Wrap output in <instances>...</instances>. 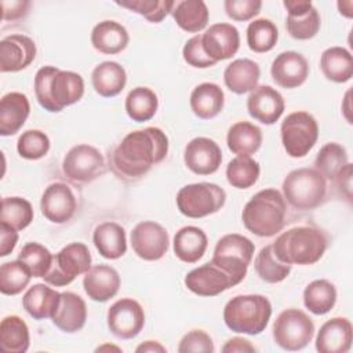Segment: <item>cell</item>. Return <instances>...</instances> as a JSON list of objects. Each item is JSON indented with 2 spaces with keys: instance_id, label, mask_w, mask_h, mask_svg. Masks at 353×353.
Instances as JSON below:
<instances>
[{
  "instance_id": "39",
  "label": "cell",
  "mask_w": 353,
  "mask_h": 353,
  "mask_svg": "<svg viewBox=\"0 0 353 353\" xmlns=\"http://www.w3.org/2000/svg\"><path fill=\"white\" fill-rule=\"evenodd\" d=\"M254 268L259 279L270 284L283 281L291 272V265L280 261L276 256L272 244L263 247L259 251V254L255 258Z\"/></svg>"
},
{
  "instance_id": "2",
  "label": "cell",
  "mask_w": 353,
  "mask_h": 353,
  "mask_svg": "<svg viewBox=\"0 0 353 353\" xmlns=\"http://www.w3.org/2000/svg\"><path fill=\"white\" fill-rule=\"evenodd\" d=\"M34 95L44 110L57 113L83 98L84 80L76 72L43 66L34 76Z\"/></svg>"
},
{
  "instance_id": "21",
  "label": "cell",
  "mask_w": 353,
  "mask_h": 353,
  "mask_svg": "<svg viewBox=\"0 0 353 353\" xmlns=\"http://www.w3.org/2000/svg\"><path fill=\"white\" fill-rule=\"evenodd\" d=\"M247 110L259 123L274 124L284 112V98L276 88L259 85L248 95Z\"/></svg>"
},
{
  "instance_id": "25",
  "label": "cell",
  "mask_w": 353,
  "mask_h": 353,
  "mask_svg": "<svg viewBox=\"0 0 353 353\" xmlns=\"http://www.w3.org/2000/svg\"><path fill=\"white\" fill-rule=\"evenodd\" d=\"M30 112L29 99L22 92H8L0 101V135L17 134L25 124Z\"/></svg>"
},
{
  "instance_id": "47",
  "label": "cell",
  "mask_w": 353,
  "mask_h": 353,
  "mask_svg": "<svg viewBox=\"0 0 353 353\" xmlns=\"http://www.w3.org/2000/svg\"><path fill=\"white\" fill-rule=\"evenodd\" d=\"M320 25L321 19L314 7L301 15H287L285 19V28L290 36L296 40H309L314 37L320 29Z\"/></svg>"
},
{
  "instance_id": "34",
  "label": "cell",
  "mask_w": 353,
  "mask_h": 353,
  "mask_svg": "<svg viewBox=\"0 0 353 353\" xmlns=\"http://www.w3.org/2000/svg\"><path fill=\"white\" fill-rule=\"evenodd\" d=\"M323 74L334 83H346L353 76L352 54L343 47H330L320 58Z\"/></svg>"
},
{
  "instance_id": "30",
  "label": "cell",
  "mask_w": 353,
  "mask_h": 353,
  "mask_svg": "<svg viewBox=\"0 0 353 353\" xmlns=\"http://www.w3.org/2000/svg\"><path fill=\"white\" fill-rule=\"evenodd\" d=\"M223 105L225 94L215 83H201L190 94V108L199 119H214L222 112Z\"/></svg>"
},
{
  "instance_id": "24",
  "label": "cell",
  "mask_w": 353,
  "mask_h": 353,
  "mask_svg": "<svg viewBox=\"0 0 353 353\" xmlns=\"http://www.w3.org/2000/svg\"><path fill=\"white\" fill-rule=\"evenodd\" d=\"M51 319L63 332L72 334L80 331L87 320V306L84 299L70 291L61 292L59 305Z\"/></svg>"
},
{
  "instance_id": "18",
  "label": "cell",
  "mask_w": 353,
  "mask_h": 353,
  "mask_svg": "<svg viewBox=\"0 0 353 353\" xmlns=\"http://www.w3.org/2000/svg\"><path fill=\"white\" fill-rule=\"evenodd\" d=\"M201 44L205 54L215 62L232 58L240 47L239 30L230 23L211 25L201 34Z\"/></svg>"
},
{
  "instance_id": "29",
  "label": "cell",
  "mask_w": 353,
  "mask_h": 353,
  "mask_svg": "<svg viewBox=\"0 0 353 353\" xmlns=\"http://www.w3.org/2000/svg\"><path fill=\"white\" fill-rule=\"evenodd\" d=\"M261 70L256 62L240 58L230 62L223 72L225 85L234 94H245L252 91L259 80Z\"/></svg>"
},
{
  "instance_id": "31",
  "label": "cell",
  "mask_w": 353,
  "mask_h": 353,
  "mask_svg": "<svg viewBox=\"0 0 353 353\" xmlns=\"http://www.w3.org/2000/svg\"><path fill=\"white\" fill-rule=\"evenodd\" d=\"M61 294L46 284L32 285L22 298L23 309L34 319H51L59 305Z\"/></svg>"
},
{
  "instance_id": "5",
  "label": "cell",
  "mask_w": 353,
  "mask_h": 353,
  "mask_svg": "<svg viewBox=\"0 0 353 353\" xmlns=\"http://www.w3.org/2000/svg\"><path fill=\"white\" fill-rule=\"evenodd\" d=\"M272 316L270 301L259 294L237 295L223 307L226 327L239 334L258 335L266 327Z\"/></svg>"
},
{
  "instance_id": "57",
  "label": "cell",
  "mask_w": 353,
  "mask_h": 353,
  "mask_svg": "<svg viewBox=\"0 0 353 353\" xmlns=\"http://www.w3.org/2000/svg\"><path fill=\"white\" fill-rule=\"evenodd\" d=\"M105 349H116V350H119V352H120V349H119V347H116V346H109V345H105V346H99V347H97V352H99V350H105Z\"/></svg>"
},
{
  "instance_id": "55",
  "label": "cell",
  "mask_w": 353,
  "mask_h": 353,
  "mask_svg": "<svg viewBox=\"0 0 353 353\" xmlns=\"http://www.w3.org/2000/svg\"><path fill=\"white\" fill-rule=\"evenodd\" d=\"M285 10L288 11V15H301L307 12L313 4L312 1H302V0H285L283 3Z\"/></svg>"
},
{
  "instance_id": "41",
  "label": "cell",
  "mask_w": 353,
  "mask_h": 353,
  "mask_svg": "<svg viewBox=\"0 0 353 353\" xmlns=\"http://www.w3.org/2000/svg\"><path fill=\"white\" fill-rule=\"evenodd\" d=\"M279 39L277 26L266 18H259L250 22L247 28V44L254 52L270 51Z\"/></svg>"
},
{
  "instance_id": "36",
  "label": "cell",
  "mask_w": 353,
  "mask_h": 353,
  "mask_svg": "<svg viewBox=\"0 0 353 353\" xmlns=\"http://www.w3.org/2000/svg\"><path fill=\"white\" fill-rule=\"evenodd\" d=\"M29 328L19 316H7L0 324V347L8 353H25L29 349Z\"/></svg>"
},
{
  "instance_id": "17",
  "label": "cell",
  "mask_w": 353,
  "mask_h": 353,
  "mask_svg": "<svg viewBox=\"0 0 353 353\" xmlns=\"http://www.w3.org/2000/svg\"><path fill=\"white\" fill-rule=\"evenodd\" d=\"M40 210L50 222L65 223L74 215L76 197L66 183H51L41 196Z\"/></svg>"
},
{
  "instance_id": "56",
  "label": "cell",
  "mask_w": 353,
  "mask_h": 353,
  "mask_svg": "<svg viewBox=\"0 0 353 353\" xmlns=\"http://www.w3.org/2000/svg\"><path fill=\"white\" fill-rule=\"evenodd\" d=\"M135 352H138V353H141V352H161V353H164L165 347L156 341H146L142 345H139L135 349Z\"/></svg>"
},
{
  "instance_id": "44",
  "label": "cell",
  "mask_w": 353,
  "mask_h": 353,
  "mask_svg": "<svg viewBox=\"0 0 353 353\" xmlns=\"http://www.w3.org/2000/svg\"><path fill=\"white\" fill-rule=\"evenodd\" d=\"M259 172L261 167L258 161L251 157L237 156L226 167V179L233 188L248 189L258 181Z\"/></svg>"
},
{
  "instance_id": "32",
  "label": "cell",
  "mask_w": 353,
  "mask_h": 353,
  "mask_svg": "<svg viewBox=\"0 0 353 353\" xmlns=\"http://www.w3.org/2000/svg\"><path fill=\"white\" fill-rule=\"evenodd\" d=\"M174 252L178 259L194 263L204 255L208 239L203 229L197 226H183L174 236Z\"/></svg>"
},
{
  "instance_id": "46",
  "label": "cell",
  "mask_w": 353,
  "mask_h": 353,
  "mask_svg": "<svg viewBox=\"0 0 353 353\" xmlns=\"http://www.w3.org/2000/svg\"><path fill=\"white\" fill-rule=\"evenodd\" d=\"M116 4L142 15L153 23L161 22L175 7V1L171 0H125L116 1Z\"/></svg>"
},
{
  "instance_id": "19",
  "label": "cell",
  "mask_w": 353,
  "mask_h": 353,
  "mask_svg": "<svg viewBox=\"0 0 353 353\" xmlns=\"http://www.w3.org/2000/svg\"><path fill=\"white\" fill-rule=\"evenodd\" d=\"M36 57L34 41L25 34H10L0 41V70L19 72Z\"/></svg>"
},
{
  "instance_id": "51",
  "label": "cell",
  "mask_w": 353,
  "mask_h": 353,
  "mask_svg": "<svg viewBox=\"0 0 353 353\" xmlns=\"http://www.w3.org/2000/svg\"><path fill=\"white\" fill-rule=\"evenodd\" d=\"M214 350L215 349L211 336L203 330H192L181 339L178 346L179 353H212Z\"/></svg>"
},
{
  "instance_id": "54",
  "label": "cell",
  "mask_w": 353,
  "mask_h": 353,
  "mask_svg": "<svg viewBox=\"0 0 353 353\" xmlns=\"http://www.w3.org/2000/svg\"><path fill=\"white\" fill-rule=\"evenodd\" d=\"M255 350L256 349L250 343V341L240 336L229 339L222 347L223 353H234V352L240 353V352H255Z\"/></svg>"
},
{
  "instance_id": "28",
  "label": "cell",
  "mask_w": 353,
  "mask_h": 353,
  "mask_svg": "<svg viewBox=\"0 0 353 353\" xmlns=\"http://www.w3.org/2000/svg\"><path fill=\"white\" fill-rule=\"evenodd\" d=\"M92 241L98 252L106 259H119L127 251L125 230L116 222L99 223L94 230Z\"/></svg>"
},
{
  "instance_id": "48",
  "label": "cell",
  "mask_w": 353,
  "mask_h": 353,
  "mask_svg": "<svg viewBox=\"0 0 353 353\" xmlns=\"http://www.w3.org/2000/svg\"><path fill=\"white\" fill-rule=\"evenodd\" d=\"M17 150L23 159L39 160L48 153L50 139L40 130H28L18 138Z\"/></svg>"
},
{
  "instance_id": "15",
  "label": "cell",
  "mask_w": 353,
  "mask_h": 353,
  "mask_svg": "<svg viewBox=\"0 0 353 353\" xmlns=\"http://www.w3.org/2000/svg\"><path fill=\"white\" fill-rule=\"evenodd\" d=\"M185 285L196 295L215 296L230 287H234V283L225 270L215 263L208 262L190 270L185 276Z\"/></svg>"
},
{
  "instance_id": "38",
  "label": "cell",
  "mask_w": 353,
  "mask_h": 353,
  "mask_svg": "<svg viewBox=\"0 0 353 353\" xmlns=\"http://www.w3.org/2000/svg\"><path fill=\"white\" fill-rule=\"evenodd\" d=\"M157 108V95L148 87H135L125 98V112L137 123L150 120L156 114Z\"/></svg>"
},
{
  "instance_id": "40",
  "label": "cell",
  "mask_w": 353,
  "mask_h": 353,
  "mask_svg": "<svg viewBox=\"0 0 353 353\" xmlns=\"http://www.w3.org/2000/svg\"><path fill=\"white\" fill-rule=\"evenodd\" d=\"M347 163L346 149L336 142H328L319 150L314 160V170L325 179H335Z\"/></svg>"
},
{
  "instance_id": "8",
  "label": "cell",
  "mask_w": 353,
  "mask_h": 353,
  "mask_svg": "<svg viewBox=\"0 0 353 353\" xmlns=\"http://www.w3.org/2000/svg\"><path fill=\"white\" fill-rule=\"evenodd\" d=\"M225 201V190L211 182L186 185L176 194V207L188 218H204L215 214L223 207Z\"/></svg>"
},
{
  "instance_id": "37",
  "label": "cell",
  "mask_w": 353,
  "mask_h": 353,
  "mask_svg": "<svg viewBox=\"0 0 353 353\" xmlns=\"http://www.w3.org/2000/svg\"><path fill=\"white\" fill-rule=\"evenodd\" d=\"M336 302L335 285L324 279L309 283L303 291V303L314 314L328 313Z\"/></svg>"
},
{
  "instance_id": "20",
  "label": "cell",
  "mask_w": 353,
  "mask_h": 353,
  "mask_svg": "<svg viewBox=\"0 0 353 353\" xmlns=\"http://www.w3.org/2000/svg\"><path fill=\"white\" fill-rule=\"evenodd\" d=\"M270 73L277 85L283 88H296L306 81L309 76V63L302 54L296 51H284L272 62Z\"/></svg>"
},
{
  "instance_id": "9",
  "label": "cell",
  "mask_w": 353,
  "mask_h": 353,
  "mask_svg": "<svg viewBox=\"0 0 353 353\" xmlns=\"http://www.w3.org/2000/svg\"><path fill=\"white\" fill-rule=\"evenodd\" d=\"M314 335L312 319L299 309L283 310L273 324V339L277 346L296 352L309 345Z\"/></svg>"
},
{
  "instance_id": "22",
  "label": "cell",
  "mask_w": 353,
  "mask_h": 353,
  "mask_svg": "<svg viewBox=\"0 0 353 353\" xmlns=\"http://www.w3.org/2000/svg\"><path fill=\"white\" fill-rule=\"evenodd\" d=\"M353 330L346 317L325 321L316 336V350L320 353H346L352 347Z\"/></svg>"
},
{
  "instance_id": "43",
  "label": "cell",
  "mask_w": 353,
  "mask_h": 353,
  "mask_svg": "<svg viewBox=\"0 0 353 353\" xmlns=\"http://www.w3.org/2000/svg\"><path fill=\"white\" fill-rule=\"evenodd\" d=\"M32 277L30 270L22 261L6 262L0 268V291L4 295H17L28 287Z\"/></svg>"
},
{
  "instance_id": "35",
  "label": "cell",
  "mask_w": 353,
  "mask_h": 353,
  "mask_svg": "<svg viewBox=\"0 0 353 353\" xmlns=\"http://www.w3.org/2000/svg\"><path fill=\"white\" fill-rule=\"evenodd\" d=\"M171 14L176 25L188 33L203 30L207 26L210 17L207 6L201 0H183L175 3Z\"/></svg>"
},
{
  "instance_id": "23",
  "label": "cell",
  "mask_w": 353,
  "mask_h": 353,
  "mask_svg": "<svg viewBox=\"0 0 353 353\" xmlns=\"http://www.w3.org/2000/svg\"><path fill=\"white\" fill-rule=\"evenodd\" d=\"M83 287L92 301L106 302L119 292L120 276L117 270L109 265H95L84 274Z\"/></svg>"
},
{
  "instance_id": "27",
  "label": "cell",
  "mask_w": 353,
  "mask_h": 353,
  "mask_svg": "<svg viewBox=\"0 0 353 353\" xmlns=\"http://www.w3.org/2000/svg\"><path fill=\"white\" fill-rule=\"evenodd\" d=\"M91 81L97 94L103 98H112L124 90L127 73L120 63L114 61H105L94 68Z\"/></svg>"
},
{
  "instance_id": "26",
  "label": "cell",
  "mask_w": 353,
  "mask_h": 353,
  "mask_svg": "<svg viewBox=\"0 0 353 353\" xmlns=\"http://www.w3.org/2000/svg\"><path fill=\"white\" fill-rule=\"evenodd\" d=\"M130 41L127 29L116 21H102L97 23L91 32L92 47L106 55L121 52Z\"/></svg>"
},
{
  "instance_id": "6",
  "label": "cell",
  "mask_w": 353,
  "mask_h": 353,
  "mask_svg": "<svg viewBox=\"0 0 353 353\" xmlns=\"http://www.w3.org/2000/svg\"><path fill=\"white\" fill-rule=\"evenodd\" d=\"M284 200L299 211L313 210L323 204L327 194L325 178L314 168H298L283 181Z\"/></svg>"
},
{
  "instance_id": "12",
  "label": "cell",
  "mask_w": 353,
  "mask_h": 353,
  "mask_svg": "<svg viewBox=\"0 0 353 353\" xmlns=\"http://www.w3.org/2000/svg\"><path fill=\"white\" fill-rule=\"evenodd\" d=\"M63 174L74 183H87L105 172V160L101 152L87 143L73 146L63 157Z\"/></svg>"
},
{
  "instance_id": "42",
  "label": "cell",
  "mask_w": 353,
  "mask_h": 353,
  "mask_svg": "<svg viewBox=\"0 0 353 353\" xmlns=\"http://www.w3.org/2000/svg\"><path fill=\"white\" fill-rule=\"evenodd\" d=\"M32 204L22 197H4L1 200L0 222L7 223L15 230L28 228L33 221Z\"/></svg>"
},
{
  "instance_id": "49",
  "label": "cell",
  "mask_w": 353,
  "mask_h": 353,
  "mask_svg": "<svg viewBox=\"0 0 353 353\" xmlns=\"http://www.w3.org/2000/svg\"><path fill=\"white\" fill-rule=\"evenodd\" d=\"M182 55H183L185 62H188L193 68L205 69V68H211L216 63L205 54L203 44H201V34H196L186 41V44L183 46V50H182Z\"/></svg>"
},
{
  "instance_id": "11",
  "label": "cell",
  "mask_w": 353,
  "mask_h": 353,
  "mask_svg": "<svg viewBox=\"0 0 353 353\" xmlns=\"http://www.w3.org/2000/svg\"><path fill=\"white\" fill-rule=\"evenodd\" d=\"M91 268V254L84 243H70L54 255L47 274L43 277L51 285L63 287Z\"/></svg>"
},
{
  "instance_id": "14",
  "label": "cell",
  "mask_w": 353,
  "mask_h": 353,
  "mask_svg": "<svg viewBox=\"0 0 353 353\" xmlns=\"http://www.w3.org/2000/svg\"><path fill=\"white\" fill-rule=\"evenodd\" d=\"M170 245L167 230L157 222H139L131 232V247L145 261H157L164 256Z\"/></svg>"
},
{
  "instance_id": "3",
  "label": "cell",
  "mask_w": 353,
  "mask_h": 353,
  "mask_svg": "<svg viewBox=\"0 0 353 353\" xmlns=\"http://www.w3.org/2000/svg\"><path fill=\"white\" fill-rule=\"evenodd\" d=\"M287 205L284 196L273 188L259 190L244 205L241 219L247 230L259 237H272L284 228Z\"/></svg>"
},
{
  "instance_id": "4",
  "label": "cell",
  "mask_w": 353,
  "mask_h": 353,
  "mask_svg": "<svg viewBox=\"0 0 353 353\" xmlns=\"http://www.w3.org/2000/svg\"><path fill=\"white\" fill-rule=\"evenodd\" d=\"M327 236L314 226H295L272 244L276 256L290 265H313L327 250Z\"/></svg>"
},
{
  "instance_id": "1",
  "label": "cell",
  "mask_w": 353,
  "mask_h": 353,
  "mask_svg": "<svg viewBox=\"0 0 353 353\" xmlns=\"http://www.w3.org/2000/svg\"><path fill=\"white\" fill-rule=\"evenodd\" d=\"M168 153V138L157 127H146L127 134L112 153V165L119 176L137 179Z\"/></svg>"
},
{
  "instance_id": "7",
  "label": "cell",
  "mask_w": 353,
  "mask_h": 353,
  "mask_svg": "<svg viewBox=\"0 0 353 353\" xmlns=\"http://www.w3.org/2000/svg\"><path fill=\"white\" fill-rule=\"evenodd\" d=\"M254 251V243L245 236L237 233L225 234L218 240L211 262L225 270L237 285L247 274Z\"/></svg>"
},
{
  "instance_id": "50",
  "label": "cell",
  "mask_w": 353,
  "mask_h": 353,
  "mask_svg": "<svg viewBox=\"0 0 353 353\" xmlns=\"http://www.w3.org/2000/svg\"><path fill=\"white\" fill-rule=\"evenodd\" d=\"M226 15L233 21L245 22L259 14L262 1L261 0H226L223 3Z\"/></svg>"
},
{
  "instance_id": "53",
  "label": "cell",
  "mask_w": 353,
  "mask_h": 353,
  "mask_svg": "<svg viewBox=\"0 0 353 353\" xmlns=\"http://www.w3.org/2000/svg\"><path fill=\"white\" fill-rule=\"evenodd\" d=\"M18 241V233L7 223L0 222V256H7L12 252Z\"/></svg>"
},
{
  "instance_id": "13",
  "label": "cell",
  "mask_w": 353,
  "mask_h": 353,
  "mask_svg": "<svg viewBox=\"0 0 353 353\" xmlns=\"http://www.w3.org/2000/svg\"><path fill=\"white\" fill-rule=\"evenodd\" d=\"M109 331L120 339L135 338L145 325V313L139 302L132 298L116 301L108 310Z\"/></svg>"
},
{
  "instance_id": "16",
  "label": "cell",
  "mask_w": 353,
  "mask_h": 353,
  "mask_svg": "<svg viewBox=\"0 0 353 353\" xmlns=\"http://www.w3.org/2000/svg\"><path fill=\"white\" fill-rule=\"evenodd\" d=\"M183 160L192 172L197 175H210L218 171L222 163V150L215 141L205 137H197L186 145Z\"/></svg>"
},
{
  "instance_id": "10",
  "label": "cell",
  "mask_w": 353,
  "mask_h": 353,
  "mask_svg": "<svg viewBox=\"0 0 353 353\" xmlns=\"http://www.w3.org/2000/svg\"><path fill=\"white\" fill-rule=\"evenodd\" d=\"M281 142L288 156H306L319 138V125L316 119L303 110L290 113L280 127Z\"/></svg>"
},
{
  "instance_id": "45",
  "label": "cell",
  "mask_w": 353,
  "mask_h": 353,
  "mask_svg": "<svg viewBox=\"0 0 353 353\" xmlns=\"http://www.w3.org/2000/svg\"><path fill=\"white\" fill-rule=\"evenodd\" d=\"M52 258L47 247L34 241L26 243L18 254V259L28 266L33 277H44L51 268Z\"/></svg>"
},
{
  "instance_id": "52",
  "label": "cell",
  "mask_w": 353,
  "mask_h": 353,
  "mask_svg": "<svg viewBox=\"0 0 353 353\" xmlns=\"http://www.w3.org/2000/svg\"><path fill=\"white\" fill-rule=\"evenodd\" d=\"M30 7V1L22 0H11V1H1L3 8V21H15L28 14Z\"/></svg>"
},
{
  "instance_id": "33",
  "label": "cell",
  "mask_w": 353,
  "mask_h": 353,
  "mask_svg": "<svg viewBox=\"0 0 353 353\" xmlns=\"http://www.w3.org/2000/svg\"><path fill=\"white\" fill-rule=\"evenodd\" d=\"M226 143L229 150L234 154L250 157L258 152L262 145V131L250 121H237L229 128Z\"/></svg>"
}]
</instances>
